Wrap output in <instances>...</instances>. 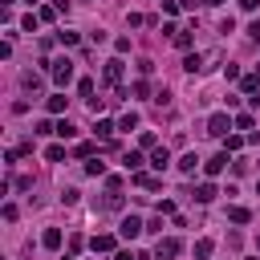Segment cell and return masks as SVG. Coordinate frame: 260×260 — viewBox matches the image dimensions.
I'll return each mask as SVG.
<instances>
[{
	"label": "cell",
	"instance_id": "obj_8",
	"mask_svg": "<svg viewBox=\"0 0 260 260\" xmlns=\"http://www.w3.org/2000/svg\"><path fill=\"white\" fill-rule=\"evenodd\" d=\"M167 162H171V150H167V146H158V150L150 154V167H154V171H162Z\"/></svg>",
	"mask_w": 260,
	"mask_h": 260
},
{
	"label": "cell",
	"instance_id": "obj_9",
	"mask_svg": "<svg viewBox=\"0 0 260 260\" xmlns=\"http://www.w3.org/2000/svg\"><path fill=\"white\" fill-rule=\"evenodd\" d=\"M89 248H93V252H114V236H93Z\"/></svg>",
	"mask_w": 260,
	"mask_h": 260
},
{
	"label": "cell",
	"instance_id": "obj_33",
	"mask_svg": "<svg viewBox=\"0 0 260 260\" xmlns=\"http://www.w3.org/2000/svg\"><path fill=\"white\" fill-rule=\"evenodd\" d=\"M37 20H41V16H32V12H28V16L20 20V24H24V32H37Z\"/></svg>",
	"mask_w": 260,
	"mask_h": 260
},
{
	"label": "cell",
	"instance_id": "obj_30",
	"mask_svg": "<svg viewBox=\"0 0 260 260\" xmlns=\"http://www.w3.org/2000/svg\"><path fill=\"white\" fill-rule=\"evenodd\" d=\"M20 85H24V89H37V85H41V77H37V73H24V77H20Z\"/></svg>",
	"mask_w": 260,
	"mask_h": 260
},
{
	"label": "cell",
	"instance_id": "obj_11",
	"mask_svg": "<svg viewBox=\"0 0 260 260\" xmlns=\"http://www.w3.org/2000/svg\"><path fill=\"white\" fill-rule=\"evenodd\" d=\"M195 199H199V203H211V199H215V187H211V183H199V187H195Z\"/></svg>",
	"mask_w": 260,
	"mask_h": 260
},
{
	"label": "cell",
	"instance_id": "obj_12",
	"mask_svg": "<svg viewBox=\"0 0 260 260\" xmlns=\"http://www.w3.org/2000/svg\"><path fill=\"white\" fill-rule=\"evenodd\" d=\"M183 69H187V73H199V69H203V57H199V53H187Z\"/></svg>",
	"mask_w": 260,
	"mask_h": 260
},
{
	"label": "cell",
	"instance_id": "obj_28",
	"mask_svg": "<svg viewBox=\"0 0 260 260\" xmlns=\"http://www.w3.org/2000/svg\"><path fill=\"white\" fill-rule=\"evenodd\" d=\"M57 41H61V45H77V41H81V37H77V32H69V28H65V32H57Z\"/></svg>",
	"mask_w": 260,
	"mask_h": 260
},
{
	"label": "cell",
	"instance_id": "obj_27",
	"mask_svg": "<svg viewBox=\"0 0 260 260\" xmlns=\"http://www.w3.org/2000/svg\"><path fill=\"white\" fill-rule=\"evenodd\" d=\"M134 183H138V187H146V191H154V187H158V179H150V175H134Z\"/></svg>",
	"mask_w": 260,
	"mask_h": 260
},
{
	"label": "cell",
	"instance_id": "obj_1",
	"mask_svg": "<svg viewBox=\"0 0 260 260\" xmlns=\"http://www.w3.org/2000/svg\"><path fill=\"white\" fill-rule=\"evenodd\" d=\"M49 73H53L57 85H69L73 81V61L69 57H57V61H49Z\"/></svg>",
	"mask_w": 260,
	"mask_h": 260
},
{
	"label": "cell",
	"instance_id": "obj_10",
	"mask_svg": "<svg viewBox=\"0 0 260 260\" xmlns=\"http://www.w3.org/2000/svg\"><path fill=\"white\" fill-rule=\"evenodd\" d=\"M122 162H126V171H138V167H142V150H126Z\"/></svg>",
	"mask_w": 260,
	"mask_h": 260
},
{
	"label": "cell",
	"instance_id": "obj_20",
	"mask_svg": "<svg viewBox=\"0 0 260 260\" xmlns=\"http://www.w3.org/2000/svg\"><path fill=\"white\" fill-rule=\"evenodd\" d=\"M252 126H256L252 114H236V130H252Z\"/></svg>",
	"mask_w": 260,
	"mask_h": 260
},
{
	"label": "cell",
	"instance_id": "obj_34",
	"mask_svg": "<svg viewBox=\"0 0 260 260\" xmlns=\"http://www.w3.org/2000/svg\"><path fill=\"white\" fill-rule=\"evenodd\" d=\"M138 146H142V150H150V146H154V134H150V130H146V134H138Z\"/></svg>",
	"mask_w": 260,
	"mask_h": 260
},
{
	"label": "cell",
	"instance_id": "obj_22",
	"mask_svg": "<svg viewBox=\"0 0 260 260\" xmlns=\"http://www.w3.org/2000/svg\"><path fill=\"white\" fill-rule=\"evenodd\" d=\"M207 256H211V240H199L195 244V260H207Z\"/></svg>",
	"mask_w": 260,
	"mask_h": 260
},
{
	"label": "cell",
	"instance_id": "obj_36",
	"mask_svg": "<svg viewBox=\"0 0 260 260\" xmlns=\"http://www.w3.org/2000/svg\"><path fill=\"white\" fill-rule=\"evenodd\" d=\"M240 8H248V12H252V8H260V0H240Z\"/></svg>",
	"mask_w": 260,
	"mask_h": 260
},
{
	"label": "cell",
	"instance_id": "obj_29",
	"mask_svg": "<svg viewBox=\"0 0 260 260\" xmlns=\"http://www.w3.org/2000/svg\"><path fill=\"white\" fill-rule=\"evenodd\" d=\"M171 41H175V45H179V49H191V32H175V37H171Z\"/></svg>",
	"mask_w": 260,
	"mask_h": 260
},
{
	"label": "cell",
	"instance_id": "obj_15",
	"mask_svg": "<svg viewBox=\"0 0 260 260\" xmlns=\"http://www.w3.org/2000/svg\"><path fill=\"white\" fill-rule=\"evenodd\" d=\"M93 130H98V134H102V138H110V134H114V130H118V126H114V122H110V118H98V126H93Z\"/></svg>",
	"mask_w": 260,
	"mask_h": 260
},
{
	"label": "cell",
	"instance_id": "obj_6",
	"mask_svg": "<svg viewBox=\"0 0 260 260\" xmlns=\"http://www.w3.org/2000/svg\"><path fill=\"white\" fill-rule=\"evenodd\" d=\"M223 167H228V150H219L215 158H207V162H203V171H207V175H219Z\"/></svg>",
	"mask_w": 260,
	"mask_h": 260
},
{
	"label": "cell",
	"instance_id": "obj_2",
	"mask_svg": "<svg viewBox=\"0 0 260 260\" xmlns=\"http://www.w3.org/2000/svg\"><path fill=\"white\" fill-rule=\"evenodd\" d=\"M228 126H232L228 114H211L207 118V134H215V138H228Z\"/></svg>",
	"mask_w": 260,
	"mask_h": 260
},
{
	"label": "cell",
	"instance_id": "obj_37",
	"mask_svg": "<svg viewBox=\"0 0 260 260\" xmlns=\"http://www.w3.org/2000/svg\"><path fill=\"white\" fill-rule=\"evenodd\" d=\"M203 4H219V0H203Z\"/></svg>",
	"mask_w": 260,
	"mask_h": 260
},
{
	"label": "cell",
	"instance_id": "obj_14",
	"mask_svg": "<svg viewBox=\"0 0 260 260\" xmlns=\"http://www.w3.org/2000/svg\"><path fill=\"white\" fill-rule=\"evenodd\" d=\"M228 219H232V223H248L252 215H248V207H228Z\"/></svg>",
	"mask_w": 260,
	"mask_h": 260
},
{
	"label": "cell",
	"instance_id": "obj_32",
	"mask_svg": "<svg viewBox=\"0 0 260 260\" xmlns=\"http://www.w3.org/2000/svg\"><path fill=\"white\" fill-rule=\"evenodd\" d=\"M179 8H183V4H179V0H162V12H167V16H175V12H179Z\"/></svg>",
	"mask_w": 260,
	"mask_h": 260
},
{
	"label": "cell",
	"instance_id": "obj_21",
	"mask_svg": "<svg viewBox=\"0 0 260 260\" xmlns=\"http://www.w3.org/2000/svg\"><path fill=\"white\" fill-rule=\"evenodd\" d=\"M85 175H93V179H98V175H106V162H102V158H93V162H85Z\"/></svg>",
	"mask_w": 260,
	"mask_h": 260
},
{
	"label": "cell",
	"instance_id": "obj_38",
	"mask_svg": "<svg viewBox=\"0 0 260 260\" xmlns=\"http://www.w3.org/2000/svg\"><path fill=\"white\" fill-rule=\"evenodd\" d=\"M256 248H260V236H256Z\"/></svg>",
	"mask_w": 260,
	"mask_h": 260
},
{
	"label": "cell",
	"instance_id": "obj_25",
	"mask_svg": "<svg viewBox=\"0 0 260 260\" xmlns=\"http://www.w3.org/2000/svg\"><path fill=\"white\" fill-rule=\"evenodd\" d=\"M244 146V134H228V142H223V150H240Z\"/></svg>",
	"mask_w": 260,
	"mask_h": 260
},
{
	"label": "cell",
	"instance_id": "obj_7",
	"mask_svg": "<svg viewBox=\"0 0 260 260\" xmlns=\"http://www.w3.org/2000/svg\"><path fill=\"white\" fill-rule=\"evenodd\" d=\"M41 244H45L49 252H57V248H61V228H49V232L41 236Z\"/></svg>",
	"mask_w": 260,
	"mask_h": 260
},
{
	"label": "cell",
	"instance_id": "obj_13",
	"mask_svg": "<svg viewBox=\"0 0 260 260\" xmlns=\"http://www.w3.org/2000/svg\"><path fill=\"white\" fill-rule=\"evenodd\" d=\"M195 167H199L195 154H183V158H179V171H183V175H195Z\"/></svg>",
	"mask_w": 260,
	"mask_h": 260
},
{
	"label": "cell",
	"instance_id": "obj_3",
	"mask_svg": "<svg viewBox=\"0 0 260 260\" xmlns=\"http://www.w3.org/2000/svg\"><path fill=\"white\" fill-rule=\"evenodd\" d=\"M179 252H183V244H179V240H171V236H167V240H158V248H154V256H158V260H175Z\"/></svg>",
	"mask_w": 260,
	"mask_h": 260
},
{
	"label": "cell",
	"instance_id": "obj_17",
	"mask_svg": "<svg viewBox=\"0 0 260 260\" xmlns=\"http://www.w3.org/2000/svg\"><path fill=\"white\" fill-rule=\"evenodd\" d=\"M240 89H244V93H248V98H252V93H256V89H260V77H244V81H240Z\"/></svg>",
	"mask_w": 260,
	"mask_h": 260
},
{
	"label": "cell",
	"instance_id": "obj_26",
	"mask_svg": "<svg viewBox=\"0 0 260 260\" xmlns=\"http://www.w3.org/2000/svg\"><path fill=\"white\" fill-rule=\"evenodd\" d=\"M45 158H49V162H61V158H65V146H49Z\"/></svg>",
	"mask_w": 260,
	"mask_h": 260
},
{
	"label": "cell",
	"instance_id": "obj_39",
	"mask_svg": "<svg viewBox=\"0 0 260 260\" xmlns=\"http://www.w3.org/2000/svg\"><path fill=\"white\" fill-rule=\"evenodd\" d=\"M28 4H37V0H28Z\"/></svg>",
	"mask_w": 260,
	"mask_h": 260
},
{
	"label": "cell",
	"instance_id": "obj_16",
	"mask_svg": "<svg viewBox=\"0 0 260 260\" xmlns=\"http://www.w3.org/2000/svg\"><path fill=\"white\" fill-rule=\"evenodd\" d=\"M57 12H61L57 4H41V12H37V16H41V20H57Z\"/></svg>",
	"mask_w": 260,
	"mask_h": 260
},
{
	"label": "cell",
	"instance_id": "obj_31",
	"mask_svg": "<svg viewBox=\"0 0 260 260\" xmlns=\"http://www.w3.org/2000/svg\"><path fill=\"white\" fill-rule=\"evenodd\" d=\"M106 207H110V211H118V207H122V195H118V191H110V195H106Z\"/></svg>",
	"mask_w": 260,
	"mask_h": 260
},
{
	"label": "cell",
	"instance_id": "obj_23",
	"mask_svg": "<svg viewBox=\"0 0 260 260\" xmlns=\"http://www.w3.org/2000/svg\"><path fill=\"white\" fill-rule=\"evenodd\" d=\"M61 110H65V98L53 93V98H49V114H61Z\"/></svg>",
	"mask_w": 260,
	"mask_h": 260
},
{
	"label": "cell",
	"instance_id": "obj_18",
	"mask_svg": "<svg viewBox=\"0 0 260 260\" xmlns=\"http://www.w3.org/2000/svg\"><path fill=\"white\" fill-rule=\"evenodd\" d=\"M77 93L89 102V98H93V81H89V77H81V81H77Z\"/></svg>",
	"mask_w": 260,
	"mask_h": 260
},
{
	"label": "cell",
	"instance_id": "obj_35",
	"mask_svg": "<svg viewBox=\"0 0 260 260\" xmlns=\"http://www.w3.org/2000/svg\"><path fill=\"white\" fill-rule=\"evenodd\" d=\"M248 37H252V41H260V20H252V24H248Z\"/></svg>",
	"mask_w": 260,
	"mask_h": 260
},
{
	"label": "cell",
	"instance_id": "obj_4",
	"mask_svg": "<svg viewBox=\"0 0 260 260\" xmlns=\"http://www.w3.org/2000/svg\"><path fill=\"white\" fill-rule=\"evenodd\" d=\"M138 232H142V219H138V215H126V219L118 223V236H122V240H134Z\"/></svg>",
	"mask_w": 260,
	"mask_h": 260
},
{
	"label": "cell",
	"instance_id": "obj_24",
	"mask_svg": "<svg viewBox=\"0 0 260 260\" xmlns=\"http://www.w3.org/2000/svg\"><path fill=\"white\" fill-rule=\"evenodd\" d=\"M57 134H61V138H73L77 126H73V122H57Z\"/></svg>",
	"mask_w": 260,
	"mask_h": 260
},
{
	"label": "cell",
	"instance_id": "obj_19",
	"mask_svg": "<svg viewBox=\"0 0 260 260\" xmlns=\"http://www.w3.org/2000/svg\"><path fill=\"white\" fill-rule=\"evenodd\" d=\"M134 126H138V114H134V110H130V114H122V122H118V130H134Z\"/></svg>",
	"mask_w": 260,
	"mask_h": 260
},
{
	"label": "cell",
	"instance_id": "obj_5",
	"mask_svg": "<svg viewBox=\"0 0 260 260\" xmlns=\"http://www.w3.org/2000/svg\"><path fill=\"white\" fill-rule=\"evenodd\" d=\"M122 73H126V61H122V57L106 61V81H110V85H118V81H122Z\"/></svg>",
	"mask_w": 260,
	"mask_h": 260
}]
</instances>
